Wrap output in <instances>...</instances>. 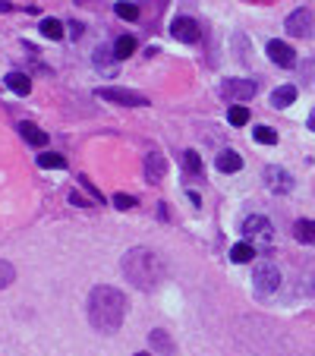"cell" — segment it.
<instances>
[{
	"label": "cell",
	"mask_w": 315,
	"mask_h": 356,
	"mask_svg": "<svg viewBox=\"0 0 315 356\" xmlns=\"http://www.w3.org/2000/svg\"><path fill=\"white\" fill-rule=\"evenodd\" d=\"M123 318H127V296L117 287H108V284L92 287V293H88V322L104 334H114V331H120Z\"/></svg>",
	"instance_id": "6da1fadb"
},
{
	"label": "cell",
	"mask_w": 315,
	"mask_h": 356,
	"mask_svg": "<svg viewBox=\"0 0 315 356\" xmlns=\"http://www.w3.org/2000/svg\"><path fill=\"white\" fill-rule=\"evenodd\" d=\"M123 275L133 281V287L154 290L161 287V281L168 277V265H164V259L158 252H152L145 246H136L123 256Z\"/></svg>",
	"instance_id": "7a4b0ae2"
},
{
	"label": "cell",
	"mask_w": 315,
	"mask_h": 356,
	"mask_svg": "<svg viewBox=\"0 0 315 356\" xmlns=\"http://www.w3.org/2000/svg\"><path fill=\"white\" fill-rule=\"evenodd\" d=\"M240 234L246 236L243 243H249L255 252H259V249H261V252H268V249L275 246V227H271L268 218H261V215L246 218V221H243V227H240Z\"/></svg>",
	"instance_id": "3957f363"
},
{
	"label": "cell",
	"mask_w": 315,
	"mask_h": 356,
	"mask_svg": "<svg viewBox=\"0 0 315 356\" xmlns=\"http://www.w3.org/2000/svg\"><path fill=\"white\" fill-rule=\"evenodd\" d=\"M252 287L259 296L277 293V287H281V271H277V265L268 262V259H259L252 268Z\"/></svg>",
	"instance_id": "277c9868"
},
{
	"label": "cell",
	"mask_w": 315,
	"mask_h": 356,
	"mask_svg": "<svg viewBox=\"0 0 315 356\" xmlns=\"http://www.w3.org/2000/svg\"><path fill=\"white\" fill-rule=\"evenodd\" d=\"M98 95L101 101H114V104H123V108H145L148 104V98L145 95H139V92H133V88H98Z\"/></svg>",
	"instance_id": "5b68a950"
},
{
	"label": "cell",
	"mask_w": 315,
	"mask_h": 356,
	"mask_svg": "<svg viewBox=\"0 0 315 356\" xmlns=\"http://www.w3.org/2000/svg\"><path fill=\"white\" fill-rule=\"evenodd\" d=\"M284 29H287V35H293V38H309L315 29V13L309 7L293 10V13L287 16V22H284Z\"/></svg>",
	"instance_id": "8992f818"
},
{
	"label": "cell",
	"mask_w": 315,
	"mask_h": 356,
	"mask_svg": "<svg viewBox=\"0 0 315 356\" xmlns=\"http://www.w3.org/2000/svg\"><path fill=\"white\" fill-rule=\"evenodd\" d=\"M259 92V79H227L221 86V95L227 101H249Z\"/></svg>",
	"instance_id": "52a82bcc"
},
{
	"label": "cell",
	"mask_w": 315,
	"mask_h": 356,
	"mask_svg": "<svg viewBox=\"0 0 315 356\" xmlns=\"http://www.w3.org/2000/svg\"><path fill=\"white\" fill-rule=\"evenodd\" d=\"M170 35H174L177 41H183V44H195L202 29H199V22L189 19V16H177V19L170 22Z\"/></svg>",
	"instance_id": "ba28073f"
},
{
	"label": "cell",
	"mask_w": 315,
	"mask_h": 356,
	"mask_svg": "<svg viewBox=\"0 0 315 356\" xmlns=\"http://www.w3.org/2000/svg\"><path fill=\"white\" fill-rule=\"evenodd\" d=\"M265 186H268L271 193H277V195H287L290 189H293V177H290L284 168L268 164V168H265Z\"/></svg>",
	"instance_id": "9c48e42d"
},
{
	"label": "cell",
	"mask_w": 315,
	"mask_h": 356,
	"mask_svg": "<svg viewBox=\"0 0 315 356\" xmlns=\"http://www.w3.org/2000/svg\"><path fill=\"white\" fill-rule=\"evenodd\" d=\"M268 57L271 63H277V67H293L296 63V51L287 44V41H268Z\"/></svg>",
	"instance_id": "30bf717a"
},
{
	"label": "cell",
	"mask_w": 315,
	"mask_h": 356,
	"mask_svg": "<svg viewBox=\"0 0 315 356\" xmlns=\"http://www.w3.org/2000/svg\"><path fill=\"white\" fill-rule=\"evenodd\" d=\"M164 174H168V161H164V155H161V152H148V158H145L148 183H161Z\"/></svg>",
	"instance_id": "8fae6325"
},
{
	"label": "cell",
	"mask_w": 315,
	"mask_h": 356,
	"mask_svg": "<svg viewBox=\"0 0 315 356\" xmlns=\"http://www.w3.org/2000/svg\"><path fill=\"white\" fill-rule=\"evenodd\" d=\"M148 341H152V353H161V356H177V347H174V341H170V334H168V331L154 328L152 334H148Z\"/></svg>",
	"instance_id": "7c38bea8"
},
{
	"label": "cell",
	"mask_w": 315,
	"mask_h": 356,
	"mask_svg": "<svg viewBox=\"0 0 315 356\" xmlns=\"http://www.w3.org/2000/svg\"><path fill=\"white\" fill-rule=\"evenodd\" d=\"M183 170H186V177H195V180H202V177H205V164H202L199 152H193V148H186V152H183Z\"/></svg>",
	"instance_id": "4fadbf2b"
},
{
	"label": "cell",
	"mask_w": 315,
	"mask_h": 356,
	"mask_svg": "<svg viewBox=\"0 0 315 356\" xmlns=\"http://www.w3.org/2000/svg\"><path fill=\"white\" fill-rule=\"evenodd\" d=\"M95 67H98L104 76H114V73H117V57H114V51H111V47H98V51H95Z\"/></svg>",
	"instance_id": "5bb4252c"
},
{
	"label": "cell",
	"mask_w": 315,
	"mask_h": 356,
	"mask_svg": "<svg viewBox=\"0 0 315 356\" xmlns=\"http://www.w3.org/2000/svg\"><path fill=\"white\" fill-rule=\"evenodd\" d=\"M19 136L29 142V145H35V148H45L47 145V133H45V129H38L35 123H19Z\"/></svg>",
	"instance_id": "9a60e30c"
},
{
	"label": "cell",
	"mask_w": 315,
	"mask_h": 356,
	"mask_svg": "<svg viewBox=\"0 0 315 356\" xmlns=\"http://www.w3.org/2000/svg\"><path fill=\"white\" fill-rule=\"evenodd\" d=\"M293 101H296V86H281V88H275V92H271V108H275V111L290 108Z\"/></svg>",
	"instance_id": "2e32d148"
},
{
	"label": "cell",
	"mask_w": 315,
	"mask_h": 356,
	"mask_svg": "<svg viewBox=\"0 0 315 356\" xmlns=\"http://www.w3.org/2000/svg\"><path fill=\"white\" fill-rule=\"evenodd\" d=\"M218 170H221V174H236V170H243V158L236 155V152H221V155H218Z\"/></svg>",
	"instance_id": "e0dca14e"
},
{
	"label": "cell",
	"mask_w": 315,
	"mask_h": 356,
	"mask_svg": "<svg viewBox=\"0 0 315 356\" xmlns=\"http://www.w3.org/2000/svg\"><path fill=\"white\" fill-rule=\"evenodd\" d=\"M3 82H7L16 95H22V98L32 92V79H29V73H7V79H3Z\"/></svg>",
	"instance_id": "ac0fdd59"
},
{
	"label": "cell",
	"mask_w": 315,
	"mask_h": 356,
	"mask_svg": "<svg viewBox=\"0 0 315 356\" xmlns=\"http://www.w3.org/2000/svg\"><path fill=\"white\" fill-rule=\"evenodd\" d=\"M41 35H45V38H51V41H60L63 35H67V26H63L60 19H54V16H47V19L41 22Z\"/></svg>",
	"instance_id": "d6986e66"
},
{
	"label": "cell",
	"mask_w": 315,
	"mask_h": 356,
	"mask_svg": "<svg viewBox=\"0 0 315 356\" xmlns=\"http://www.w3.org/2000/svg\"><path fill=\"white\" fill-rule=\"evenodd\" d=\"M293 236L300 243H309V246H315V221H306V218H302V221H296L293 224Z\"/></svg>",
	"instance_id": "ffe728a7"
},
{
	"label": "cell",
	"mask_w": 315,
	"mask_h": 356,
	"mask_svg": "<svg viewBox=\"0 0 315 356\" xmlns=\"http://www.w3.org/2000/svg\"><path fill=\"white\" fill-rule=\"evenodd\" d=\"M133 51H136V38H133V35H120V38L114 41V57H117V60H127Z\"/></svg>",
	"instance_id": "44dd1931"
},
{
	"label": "cell",
	"mask_w": 315,
	"mask_h": 356,
	"mask_svg": "<svg viewBox=\"0 0 315 356\" xmlns=\"http://www.w3.org/2000/svg\"><path fill=\"white\" fill-rule=\"evenodd\" d=\"M252 256H255V249L249 246V243H236V246L230 249V262H236V265L252 262Z\"/></svg>",
	"instance_id": "7402d4cb"
},
{
	"label": "cell",
	"mask_w": 315,
	"mask_h": 356,
	"mask_svg": "<svg viewBox=\"0 0 315 356\" xmlns=\"http://www.w3.org/2000/svg\"><path fill=\"white\" fill-rule=\"evenodd\" d=\"M38 168H47V170H63V168H67V158L57 155V152H45V155H38Z\"/></svg>",
	"instance_id": "603a6c76"
},
{
	"label": "cell",
	"mask_w": 315,
	"mask_h": 356,
	"mask_svg": "<svg viewBox=\"0 0 315 356\" xmlns=\"http://www.w3.org/2000/svg\"><path fill=\"white\" fill-rule=\"evenodd\" d=\"M252 139L261 142V145H277V133L271 127H255L252 129Z\"/></svg>",
	"instance_id": "cb8c5ba5"
},
{
	"label": "cell",
	"mask_w": 315,
	"mask_h": 356,
	"mask_svg": "<svg viewBox=\"0 0 315 356\" xmlns=\"http://www.w3.org/2000/svg\"><path fill=\"white\" fill-rule=\"evenodd\" d=\"M13 277H16V268L10 262H3V259H0V290L10 287V284H13Z\"/></svg>",
	"instance_id": "d4e9b609"
},
{
	"label": "cell",
	"mask_w": 315,
	"mask_h": 356,
	"mask_svg": "<svg viewBox=\"0 0 315 356\" xmlns=\"http://www.w3.org/2000/svg\"><path fill=\"white\" fill-rule=\"evenodd\" d=\"M230 123H234V127H246L249 123V111L243 108V104H236V108H230Z\"/></svg>",
	"instance_id": "484cf974"
},
{
	"label": "cell",
	"mask_w": 315,
	"mask_h": 356,
	"mask_svg": "<svg viewBox=\"0 0 315 356\" xmlns=\"http://www.w3.org/2000/svg\"><path fill=\"white\" fill-rule=\"evenodd\" d=\"M114 10L120 19H139V7H136V3H117Z\"/></svg>",
	"instance_id": "4316f807"
},
{
	"label": "cell",
	"mask_w": 315,
	"mask_h": 356,
	"mask_svg": "<svg viewBox=\"0 0 315 356\" xmlns=\"http://www.w3.org/2000/svg\"><path fill=\"white\" fill-rule=\"evenodd\" d=\"M114 205L120 211H127V209H136V195H127V193H117L114 195Z\"/></svg>",
	"instance_id": "83f0119b"
},
{
	"label": "cell",
	"mask_w": 315,
	"mask_h": 356,
	"mask_svg": "<svg viewBox=\"0 0 315 356\" xmlns=\"http://www.w3.org/2000/svg\"><path fill=\"white\" fill-rule=\"evenodd\" d=\"M82 32H86V26H82V22H67V35L70 38H82Z\"/></svg>",
	"instance_id": "f1b7e54d"
},
{
	"label": "cell",
	"mask_w": 315,
	"mask_h": 356,
	"mask_svg": "<svg viewBox=\"0 0 315 356\" xmlns=\"http://www.w3.org/2000/svg\"><path fill=\"white\" fill-rule=\"evenodd\" d=\"M309 129L315 133V108H312V114H309Z\"/></svg>",
	"instance_id": "f546056e"
},
{
	"label": "cell",
	"mask_w": 315,
	"mask_h": 356,
	"mask_svg": "<svg viewBox=\"0 0 315 356\" xmlns=\"http://www.w3.org/2000/svg\"><path fill=\"white\" fill-rule=\"evenodd\" d=\"M136 356H154V353H136Z\"/></svg>",
	"instance_id": "4dcf8cb0"
}]
</instances>
